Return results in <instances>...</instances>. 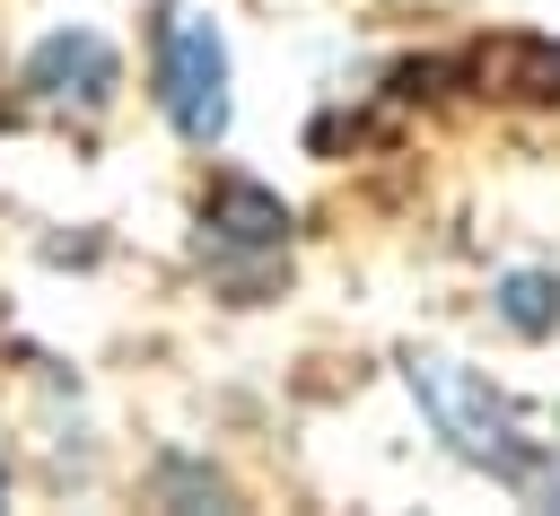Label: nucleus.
Listing matches in <instances>:
<instances>
[{"label": "nucleus", "instance_id": "f257e3e1", "mask_svg": "<svg viewBox=\"0 0 560 516\" xmlns=\"http://www.w3.org/2000/svg\"><path fill=\"white\" fill-rule=\"evenodd\" d=\"M402 376H411L420 411L438 420V437H446L464 464H481V472H499V481H542V455H534L525 420L508 411V394H490V376H472L464 359H438V350L402 359Z\"/></svg>", "mask_w": 560, "mask_h": 516}, {"label": "nucleus", "instance_id": "f03ea898", "mask_svg": "<svg viewBox=\"0 0 560 516\" xmlns=\"http://www.w3.org/2000/svg\"><path fill=\"white\" fill-rule=\"evenodd\" d=\"M158 105L184 140H228V44L192 9H158Z\"/></svg>", "mask_w": 560, "mask_h": 516}, {"label": "nucleus", "instance_id": "7ed1b4c3", "mask_svg": "<svg viewBox=\"0 0 560 516\" xmlns=\"http://www.w3.org/2000/svg\"><path fill=\"white\" fill-rule=\"evenodd\" d=\"M26 87L35 96H79V105H105V87H114V44L105 35H44L35 52H26Z\"/></svg>", "mask_w": 560, "mask_h": 516}, {"label": "nucleus", "instance_id": "20e7f679", "mask_svg": "<svg viewBox=\"0 0 560 516\" xmlns=\"http://www.w3.org/2000/svg\"><path fill=\"white\" fill-rule=\"evenodd\" d=\"M499 315H508L516 332H551V324H560V280H551V271H508V280H499Z\"/></svg>", "mask_w": 560, "mask_h": 516}, {"label": "nucleus", "instance_id": "39448f33", "mask_svg": "<svg viewBox=\"0 0 560 516\" xmlns=\"http://www.w3.org/2000/svg\"><path fill=\"white\" fill-rule=\"evenodd\" d=\"M210 219H236L228 236H245V245H271V236H289V210H280L271 192H254V184H228V192L210 201Z\"/></svg>", "mask_w": 560, "mask_h": 516}, {"label": "nucleus", "instance_id": "423d86ee", "mask_svg": "<svg viewBox=\"0 0 560 516\" xmlns=\"http://www.w3.org/2000/svg\"><path fill=\"white\" fill-rule=\"evenodd\" d=\"M0 490H9V481H0Z\"/></svg>", "mask_w": 560, "mask_h": 516}]
</instances>
